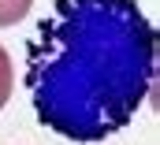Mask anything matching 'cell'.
<instances>
[{
  "label": "cell",
  "instance_id": "obj_1",
  "mask_svg": "<svg viewBox=\"0 0 160 145\" xmlns=\"http://www.w3.org/2000/svg\"><path fill=\"white\" fill-rule=\"evenodd\" d=\"M157 82V30L138 0H56L26 45L41 127L67 142L119 134Z\"/></svg>",
  "mask_w": 160,
  "mask_h": 145
},
{
  "label": "cell",
  "instance_id": "obj_3",
  "mask_svg": "<svg viewBox=\"0 0 160 145\" xmlns=\"http://www.w3.org/2000/svg\"><path fill=\"white\" fill-rule=\"evenodd\" d=\"M11 89H15V67H11V56H8V48L0 45V108L11 101Z\"/></svg>",
  "mask_w": 160,
  "mask_h": 145
},
{
  "label": "cell",
  "instance_id": "obj_2",
  "mask_svg": "<svg viewBox=\"0 0 160 145\" xmlns=\"http://www.w3.org/2000/svg\"><path fill=\"white\" fill-rule=\"evenodd\" d=\"M34 8V0H0V26H15L19 19H26Z\"/></svg>",
  "mask_w": 160,
  "mask_h": 145
}]
</instances>
